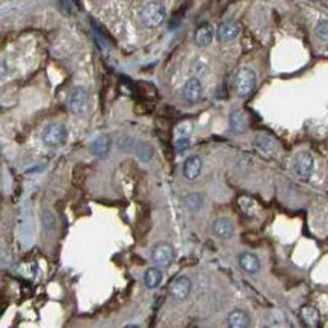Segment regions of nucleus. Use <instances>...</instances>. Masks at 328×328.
<instances>
[{
	"mask_svg": "<svg viewBox=\"0 0 328 328\" xmlns=\"http://www.w3.org/2000/svg\"><path fill=\"white\" fill-rule=\"evenodd\" d=\"M167 19V7L160 2H148L142 7L139 13V20L141 23L148 28H157L160 26Z\"/></svg>",
	"mask_w": 328,
	"mask_h": 328,
	"instance_id": "nucleus-1",
	"label": "nucleus"
},
{
	"mask_svg": "<svg viewBox=\"0 0 328 328\" xmlns=\"http://www.w3.org/2000/svg\"><path fill=\"white\" fill-rule=\"evenodd\" d=\"M67 138H68V129L62 123L49 124L41 135L43 144L49 148H58V147L64 145Z\"/></svg>",
	"mask_w": 328,
	"mask_h": 328,
	"instance_id": "nucleus-2",
	"label": "nucleus"
},
{
	"mask_svg": "<svg viewBox=\"0 0 328 328\" xmlns=\"http://www.w3.org/2000/svg\"><path fill=\"white\" fill-rule=\"evenodd\" d=\"M256 73L251 68H240L234 77V91L237 97L247 99L253 94L256 88Z\"/></svg>",
	"mask_w": 328,
	"mask_h": 328,
	"instance_id": "nucleus-3",
	"label": "nucleus"
},
{
	"mask_svg": "<svg viewBox=\"0 0 328 328\" xmlns=\"http://www.w3.org/2000/svg\"><path fill=\"white\" fill-rule=\"evenodd\" d=\"M67 106L74 115H85L90 109V94L85 88L76 87L71 90L67 99Z\"/></svg>",
	"mask_w": 328,
	"mask_h": 328,
	"instance_id": "nucleus-4",
	"label": "nucleus"
},
{
	"mask_svg": "<svg viewBox=\"0 0 328 328\" xmlns=\"http://www.w3.org/2000/svg\"><path fill=\"white\" fill-rule=\"evenodd\" d=\"M151 260L157 268H168L174 260V248L168 242H157L151 248Z\"/></svg>",
	"mask_w": 328,
	"mask_h": 328,
	"instance_id": "nucleus-5",
	"label": "nucleus"
},
{
	"mask_svg": "<svg viewBox=\"0 0 328 328\" xmlns=\"http://www.w3.org/2000/svg\"><path fill=\"white\" fill-rule=\"evenodd\" d=\"M168 292H170L173 299H176V301H185L191 295V292H192V281H191V278L186 277V275L176 277L170 283Z\"/></svg>",
	"mask_w": 328,
	"mask_h": 328,
	"instance_id": "nucleus-6",
	"label": "nucleus"
},
{
	"mask_svg": "<svg viewBox=\"0 0 328 328\" xmlns=\"http://www.w3.org/2000/svg\"><path fill=\"white\" fill-rule=\"evenodd\" d=\"M293 171L298 177L307 180L314 171V159L308 151L298 153L293 159Z\"/></svg>",
	"mask_w": 328,
	"mask_h": 328,
	"instance_id": "nucleus-7",
	"label": "nucleus"
},
{
	"mask_svg": "<svg viewBox=\"0 0 328 328\" xmlns=\"http://www.w3.org/2000/svg\"><path fill=\"white\" fill-rule=\"evenodd\" d=\"M201 96H203V85H201V80L198 77H189L183 88H182V97L185 102L188 103H197L201 100Z\"/></svg>",
	"mask_w": 328,
	"mask_h": 328,
	"instance_id": "nucleus-8",
	"label": "nucleus"
},
{
	"mask_svg": "<svg viewBox=\"0 0 328 328\" xmlns=\"http://www.w3.org/2000/svg\"><path fill=\"white\" fill-rule=\"evenodd\" d=\"M212 231L213 234L221 239V240H227V239H231L233 234H234V225L231 222L230 218H218L215 222H213V227H212Z\"/></svg>",
	"mask_w": 328,
	"mask_h": 328,
	"instance_id": "nucleus-9",
	"label": "nucleus"
},
{
	"mask_svg": "<svg viewBox=\"0 0 328 328\" xmlns=\"http://www.w3.org/2000/svg\"><path fill=\"white\" fill-rule=\"evenodd\" d=\"M239 25L234 23V22H224L219 25L218 31H216V35H218V40L221 43H231L234 41L237 37H239Z\"/></svg>",
	"mask_w": 328,
	"mask_h": 328,
	"instance_id": "nucleus-10",
	"label": "nucleus"
},
{
	"mask_svg": "<svg viewBox=\"0 0 328 328\" xmlns=\"http://www.w3.org/2000/svg\"><path fill=\"white\" fill-rule=\"evenodd\" d=\"M201 167H203V162H201L200 156H197V154L189 156L183 163V176H185V179L186 180H195L201 173Z\"/></svg>",
	"mask_w": 328,
	"mask_h": 328,
	"instance_id": "nucleus-11",
	"label": "nucleus"
},
{
	"mask_svg": "<svg viewBox=\"0 0 328 328\" xmlns=\"http://www.w3.org/2000/svg\"><path fill=\"white\" fill-rule=\"evenodd\" d=\"M239 265L248 274H257L262 266L260 259L254 253H250V251H245L239 256Z\"/></svg>",
	"mask_w": 328,
	"mask_h": 328,
	"instance_id": "nucleus-12",
	"label": "nucleus"
},
{
	"mask_svg": "<svg viewBox=\"0 0 328 328\" xmlns=\"http://www.w3.org/2000/svg\"><path fill=\"white\" fill-rule=\"evenodd\" d=\"M250 316L245 310H240V308H236L233 310L228 317H227V325L228 328H250Z\"/></svg>",
	"mask_w": 328,
	"mask_h": 328,
	"instance_id": "nucleus-13",
	"label": "nucleus"
},
{
	"mask_svg": "<svg viewBox=\"0 0 328 328\" xmlns=\"http://www.w3.org/2000/svg\"><path fill=\"white\" fill-rule=\"evenodd\" d=\"M111 145H112V141L108 135H100L91 145V153L99 157V159H105L111 150Z\"/></svg>",
	"mask_w": 328,
	"mask_h": 328,
	"instance_id": "nucleus-14",
	"label": "nucleus"
},
{
	"mask_svg": "<svg viewBox=\"0 0 328 328\" xmlns=\"http://www.w3.org/2000/svg\"><path fill=\"white\" fill-rule=\"evenodd\" d=\"M194 41L198 47L204 49L209 47L213 41V29L210 28V25H201L194 35Z\"/></svg>",
	"mask_w": 328,
	"mask_h": 328,
	"instance_id": "nucleus-15",
	"label": "nucleus"
},
{
	"mask_svg": "<svg viewBox=\"0 0 328 328\" xmlns=\"http://www.w3.org/2000/svg\"><path fill=\"white\" fill-rule=\"evenodd\" d=\"M230 127H231L233 133H236V135L245 133L247 129H248L247 115H245L242 111H234V112L230 115Z\"/></svg>",
	"mask_w": 328,
	"mask_h": 328,
	"instance_id": "nucleus-16",
	"label": "nucleus"
},
{
	"mask_svg": "<svg viewBox=\"0 0 328 328\" xmlns=\"http://www.w3.org/2000/svg\"><path fill=\"white\" fill-rule=\"evenodd\" d=\"M162 278H163V274H162V269L157 268V266H151L145 271L144 274V283L148 289H156L160 286L162 283Z\"/></svg>",
	"mask_w": 328,
	"mask_h": 328,
	"instance_id": "nucleus-17",
	"label": "nucleus"
},
{
	"mask_svg": "<svg viewBox=\"0 0 328 328\" xmlns=\"http://www.w3.org/2000/svg\"><path fill=\"white\" fill-rule=\"evenodd\" d=\"M133 151H135L136 157L142 162H148L154 157V148L148 142H144V141H138Z\"/></svg>",
	"mask_w": 328,
	"mask_h": 328,
	"instance_id": "nucleus-18",
	"label": "nucleus"
},
{
	"mask_svg": "<svg viewBox=\"0 0 328 328\" xmlns=\"http://www.w3.org/2000/svg\"><path fill=\"white\" fill-rule=\"evenodd\" d=\"M183 203L186 206V209H189L191 212H200L203 207H204V197L201 194H197V192H192V194H188L185 198H183Z\"/></svg>",
	"mask_w": 328,
	"mask_h": 328,
	"instance_id": "nucleus-19",
	"label": "nucleus"
},
{
	"mask_svg": "<svg viewBox=\"0 0 328 328\" xmlns=\"http://www.w3.org/2000/svg\"><path fill=\"white\" fill-rule=\"evenodd\" d=\"M299 316H301L302 322L307 326H314L319 322V313H317V310L314 307H310V305L302 307L301 311H299Z\"/></svg>",
	"mask_w": 328,
	"mask_h": 328,
	"instance_id": "nucleus-20",
	"label": "nucleus"
},
{
	"mask_svg": "<svg viewBox=\"0 0 328 328\" xmlns=\"http://www.w3.org/2000/svg\"><path fill=\"white\" fill-rule=\"evenodd\" d=\"M256 147H257L262 153L271 154V153L274 151V148H275V144H274V139H272L271 136L262 133V135H257V136H256Z\"/></svg>",
	"mask_w": 328,
	"mask_h": 328,
	"instance_id": "nucleus-21",
	"label": "nucleus"
},
{
	"mask_svg": "<svg viewBox=\"0 0 328 328\" xmlns=\"http://www.w3.org/2000/svg\"><path fill=\"white\" fill-rule=\"evenodd\" d=\"M41 222H43V230L44 231H53L56 228V218L50 210H43Z\"/></svg>",
	"mask_w": 328,
	"mask_h": 328,
	"instance_id": "nucleus-22",
	"label": "nucleus"
},
{
	"mask_svg": "<svg viewBox=\"0 0 328 328\" xmlns=\"http://www.w3.org/2000/svg\"><path fill=\"white\" fill-rule=\"evenodd\" d=\"M239 206L243 210L247 216H254L256 215V201L250 197H240L239 198Z\"/></svg>",
	"mask_w": 328,
	"mask_h": 328,
	"instance_id": "nucleus-23",
	"label": "nucleus"
},
{
	"mask_svg": "<svg viewBox=\"0 0 328 328\" xmlns=\"http://www.w3.org/2000/svg\"><path fill=\"white\" fill-rule=\"evenodd\" d=\"M135 145L136 142L133 141V138H130L129 135H123L120 139H118V148L124 153H129L132 150H135Z\"/></svg>",
	"mask_w": 328,
	"mask_h": 328,
	"instance_id": "nucleus-24",
	"label": "nucleus"
},
{
	"mask_svg": "<svg viewBox=\"0 0 328 328\" xmlns=\"http://www.w3.org/2000/svg\"><path fill=\"white\" fill-rule=\"evenodd\" d=\"M316 35L322 41H328V20H320L316 26Z\"/></svg>",
	"mask_w": 328,
	"mask_h": 328,
	"instance_id": "nucleus-25",
	"label": "nucleus"
},
{
	"mask_svg": "<svg viewBox=\"0 0 328 328\" xmlns=\"http://www.w3.org/2000/svg\"><path fill=\"white\" fill-rule=\"evenodd\" d=\"M189 145H191V141H189L188 136H179V138L176 139V142H174V147H176V150H179V151L186 150Z\"/></svg>",
	"mask_w": 328,
	"mask_h": 328,
	"instance_id": "nucleus-26",
	"label": "nucleus"
},
{
	"mask_svg": "<svg viewBox=\"0 0 328 328\" xmlns=\"http://www.w3.org/2000/svg\"><path fill=\"white\" fill-rule=\"evenodd\" d=\"M191 127H192V124L189 121H183L182 124L177 126V133L180 136H188L191 133Z\"/></svg>",
	"mask_w": 328,
	"mask_h": 328,
	"instance_id": "nucleus-27",
	"label": "nucleus"
},
{
	"mask_svg": "<svg viewBox=\"0 0 328 328\" xmlns=\"http://www.w3.org/2000/svg\"><path fill=\"white\" fill-rule=\"evenodd\" d=\"M11 262H13V256L10 254V251H7V250H2V266H4V268H7V266H10V265H11Z\"/></svg>",
	"mask_w": 328,
	"mask_h": 328,
	"instance_id": "nucleus-28",
	"label": "nucleus"
}]
</instances>
